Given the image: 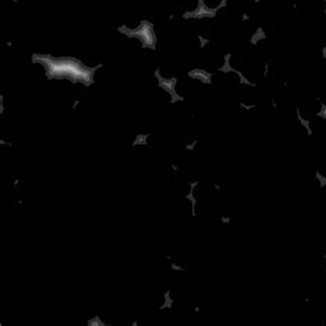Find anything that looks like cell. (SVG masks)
<instances>
[{
	"mask_svg": "<svg viewBox=\"0 0 326 326\" xmlns=\"http://www.w3.org/2000/svg\"><path fill=\"white\" fill-rule=\"evenodd\" d=\"M88 325L90 326H105L106 324H105L103 321H101L99 317H95V318H92L91 321H88Z\"/></svg>",
	"mask_w": 326,
	"mask_h": 326,
	"instance_id": "52a82bcc",
	"label": "cell"
},
{
	"mask_svg": "<svg viewBox=\"0 0 326 326\" xmlns=\"http://www.w3.org/2000/svg\"><path fill=\"white\" fill-rule=\"evenodd\" d=\"M120 31H122L124 35H127L128 38L139 40L143 48L156 50L157 36H156V32H154L153 24H150V22H147V21H143V22L139 24V26H136L134 29L122 26Z\"/></svg>",
	"mask_w": 326,
	"mask_h": 326,
	"instance_id": "7a4b0ae2",
	"label": "cell"
},
{
	"mask_svg": "<svg viewBox=\"0 0 326 326\" xmlns=\"http://www.w3.org/2000/svg\"><path fill=\"white\" fill-rule=\"evenodd\" d=\"M200 185L199 180H194L190 182V187H189V192L186 193L185 200L190 204V216L193 219L197 217V196H196V190H197V186Z\"/></svg>",
	"mask_w": 326,
	"mask_h": 326,
	"instance_id": "3957f363",
	"label": "cell"
},
{
	"mask_svg": "<svg viewBox=\"0 0 326 326\" xmlns=\"http://www.w3.org/2000/svg\"><path fill=\"white\" fill-rule=\"evenodd\" d=\"M315 179L318 180V186H320L321 190L326 192V176L322 175L320 171H315Z\"/></svg>",
	"mask_w": 326,
	"mask_h": 326,
	"instance_id": "5b68a950",
	"label": "cell"
},
{
	"mask_svg": "<svg viewBox=\"0 0 326 326\" xmlns=\"http://www.w3.org/2000/svg\"><path fill=\"white\" fill-rule=\"evenodd\" d=\"M187 76H189V79H192V80L206 84V85H211L212 80H213V75H212L211 72L201 69V68H196V69L190 71L187 73Z\"/></svg>",
	"mask_w": 326,
	"mask_h": 326,
	"instance_id": "277c9868",
	"label": "cell"
},
{
	"mask_svg": "<svg viewBox=\"0 0 326 326\" xmlns=\"http://www.w3.org/2000/svg\"><path fill=\"white\" fill-rule=\"evenodd\" d=\"M324 259H325V271H326V253L324 255Z\"/></svg>",
	"mask_w": 326,
	"mask_h": 326,
	"instance_id": "9c48e42d",
	"label": "cell"
},
{
	"mask_svg": "<svg viewBox=\"0 0 326 326\" xmlns=\"http://www.w3.org/2000/svg\"><path fill=\"white\" fill-rule=\"evenodd\" d=\"M317 117H318V119H322V120H325L326 122V103H321V106H320V110H318V112H317Z\"/></svg>",
	"mask_w": 326,
	"mask_h": 326,
	"instance_id": "8992f818",
	"label": "cell"
},
{
	"mask_svg": "<svg viewBox=\"0 0 326 326\" xmlns=\"http://www.w3.org/2000/svg\"><path fill=\"white\" fill-rule=\"evenodd\" d=\"M33 61L43 65L45 69V76L48 79L69 80L72 83H80L90 85L94 82L95 72L101 68H88L80 62L79 59L72 57H52V55H35Z\"/></svg>",
	"mask_w": 326,
	"mask_h": 326,
	"instance_id": "6da1fadb",
	"label": "cell"
},
{
	"mask_svg": "<svg viewBox=\"0 0 326 326\" xmlns=\"http://www.w3.org/2000/svg\"><path fill=\"white\" fill-rule=\"evenodd\" d=\"M220 220H222L223 224H229L231 222V216L230 215H223V216L220 217Z\"/></svg>",
	"mask_w": 326,
	"mask_h": 326,
	"instance_id": "ba28073f",
	"label": "cell"
}]
</instances>
